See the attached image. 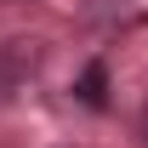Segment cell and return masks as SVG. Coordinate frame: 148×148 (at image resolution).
Returning <instances> with one entry per match:
<instances>
[{
	"mask_svg": "<svg viewBox=\"0 0 148 148\" xmlns=\"http://www.w3.org/2000/svg\"><path fill=\"white\" fill-rule=\"evenodd\" d=\"M40 63H46V40H34V34H6L0 40V103H12L40 74Z\"/></svg>",
	"mask_w": 148,
	"mask_h": 148,
	"instance_id": "1",
	"label": "cell"
},
{
	"mask_svg": "<svg viewBox=\"0 0 148 148\" xmlns=\"http://www.w3.org/2000/svg\"><path fill=\"white\" fill-rule=\"evenodd\" d=\"M80 103H86V108H103V103H108V69H103V63H91V69L80 74Z\"/></svg>",
	"mask_w": 148,
	"mask_h": 148,
	"instance_id": "2",
	"label": "cell"
},
{
	"mask_svg": "<svg viewBox=\"0 0 148 148\" xmlns=\"http://www.w3.org/2000/svg\"><path fill=\"white\" fill-rule=\"evenodd\" d=\"M137 137H143V148H148V108H143V120H137Z\"/></svg>",
	"mask_w": 148,
	"mask_h": 148,
	"instance_id": "3",
	"label": "cell"
}]
</instances>
